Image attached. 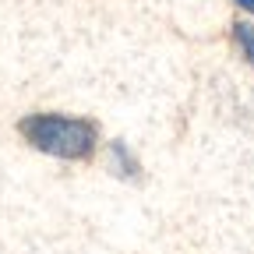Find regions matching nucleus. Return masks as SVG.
<instances>
[{"label":"nucleus","instance_id":"1","mask_svg":"<svg viewBox=\"0 0 254 254\" xmlns=\"http://www.w3.org/2000/svg\"><path fill=\"white\" fill-rule=\"evenodd\" d=\"M18 131L32 148H39L53 159H71V163L92 159L95 141H99V131H95L92 120L64 117V113H32L18 124Z\"/></svg>","mask_w":254,"mask_h":254},{"label":"nucleus","instance_id":"2","mask_svg":"<svg viewBox=\"0 0 254 254\" xmlns=\"http://www.w3.org/2000/svg\"><path fill=\"white\" fill-rule=\"evenodd\" d=\"M110 159H113V173H120L124 180H138V159L127 148V141H110Z\"/></svg>","mask_w":254,"mask_h":254},{"label":"nucleus","instance_id":"3","mask_svg":"<svg viewBox=\"0 0 254 254\" xmlns=\"http://www.w3.org/2000/svg\"><path fill=\"white\" fill-rule=\"evenodd\" d=\"M233 43L247 64H254V25L251 21H233Z\"/></svg>","mask_w":254,"mask_h":254},{"label":"nucleus","instance_id":"4","mask_svg":"<svg viewBox=\"0 0 254 254\" xmlns=\"http://www.w3.org/2000/svg\"><path fill=\"white\" fill-rule=\"evenodd\" d=\"M237 4H240L244 11H251V14H254V0H237Z\"/></svg>","mask_w":254,"mask_h":254}]
</instances>
